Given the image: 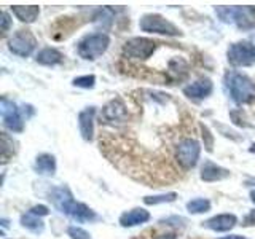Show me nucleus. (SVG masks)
Listing matches in <instances>:
<instances>
[{
  "mask_svg": "<svg viewBox=\"0 0 255 239\" xmlns=\"http://www.w3.org/2000/svg\"><path fill=\"white\" fill-rule=\"evenodd\" d=\"M50 201L61 214L67 215V217H70L72 220H75L78 223L93 222L98 219V214H96L90 206L74 199V195L70 193V190L67 187L53 188L50 193Z\"/></svg>",
  "mask_w": 255,
  "mask_h": 239,
  "instance_id": "f257e3e1",
  "label": "nucleus"
},
{
  "mask_svg": "<svg viewBox=\"0 0 255 239\" xmlns=\"http://www.w3.org/2000/svg\"><path fill=\"white\" fill-rule=\"evenodd\" d=\"M217 18L225 24H235L239 30L255 29V6L235 5V6H215Z\"/></svg>",
  "mask_w": 255,
  "mask_h": 239,
  "instance_id": "f03ea898",
  "label": "nucleus"
},
{
  "mask_svg": "<svg viewBox=\"0 0 255 239\" xmlns=\"http://www.w3.org/2000/svg\"><path fill=\"white\" fill-rule=\"evenodd\" d=\"M225 86L236 104H251L255 101V83L247 77L239 74V72H227L225 75Z\"/></svg>",
  "mask_w": 255,
  "mask_h": 239,
  "instance_id": "7ed1b4c3",
  "label": "nucleus"
},
{
  "mask_svg": "<svg viewBox=\"0 0 255 239\" xmlns=\"http://www.w3.org/2000/svg\"><path fill=\"white\" fill-rule=\"evenodd\" d=\"M110 37L106 32H93L82 37L77 43V53L85 61H94L107 51Z\"/></svg>",
  "mask_w": 255,
  "mask_h": 239,
  "instance_id": "20e7f679",
  "label": "nucleus"
},
{
  "mask_svg": "<svg viewBox=\"0 0 255 239\" xmlns=\"http://www.w3.org/2000/svg\"><path fill=\"white\" fill-rule=\"evenodd\" d=\"M139 29L147 34H158L167 37H180L182 30L174 22L166 19L164 16L158 13H147L139 19Z\"/></svg>",
  "mask_w": 255,
  "mask_h": 239,
  "instance_id": "39448f33",
  "label": "nucleus"
},
{
  "mask_svg": "<svg viewBox=\"0 0 255 239\" xmlns=\"http://www.w3.org/2000/svg\"><path fill=\"white\" fill-rule=\"evenodd\" d=\"M227 61L233 67H251L255 64V45L241 40L235 42L227 50Z\"/></svg>",
  "mask_w": 255,
  "mask_h": 239,
  "instance_id": "423d86ee",
  "label": "nucleus"
},
{
  "mask_svg": "<svg viewBox=\"0 0 255 239\" xmlns=\"http://www.w3.org/2000/svg\"><path fill=\"white\" fill-rule=\"evenodd\" d=\"M158 43L147 37H132L123 45V56L135 61H145L155 53Z\"/></svg>",
  "mask_w": 255,
  "mask_h": 239,
  "instance_id": "0eeeda50",
  "label": "nucleus"
},
{
  "mask_svg": "<svg viewBox=\"0 0 255 239\" xmlns=\"http://www.w3.org/2000/svg\"><path fill=\"white\" fill-rule=\"evenodd\" d=\"M199 155H201V145L196 139L187 137L175 147V159L183 169H193L199 161Z\"/></svg>",
  "mask_w": 255,
  "mask_h": 239,
  "instance_id": "6e6552de",
  "label": "nucleus"
},
{
  "mask_svg": "<svg viewBox=\"0 0 255 239\" xmlns=\"http://www.w3.org/2000/svg\"><path fill=\"white\" fill-rule=\"evenodd\" d=\"M0 114H2L3 126L11 132H22L24 131V118L16 104L8 98H2L0 101Z\"/></svg>",
  "mask_w": 255,
  "mask_h": 239,
  "instance_id": "1a4fd4ad",
  "label": "nucleus"
},
{
  "mask_svg": "<svg viewBox=\"0 0 255 239\" xmlns=\"http://www.w3.org/2000/svg\"><path fill=\"white\" fill-rule=\"evenodd\" d=\"M37 46L35 37L30 34V30H18L13 37L8 40V50L19 58H27L34 53Z\"/></svg>",
  "mask_w": 255,
  "mask_h": 239,
  "instance_id": "9d476101",
  "label": "nucleus"
},
{
  "mask_svg": "<svg viewBox=\"0 0 255 239\" xmlns=\"http://www.w3.org/2000/svg\"><path fill=\"white\" fill-rule=\"evenodd\" d=\"M128 120V109L122 99H112L106 106L102 107L101 112V121L107 124H118L125 123Z\"/></svg>",
  "mask_w": 255,
  "mask_h": 239,
  "instance_id": "9b49d317",
  "label": "nucleus"
},
{
  "mask_svg": "<svg viewBox=\"0 0 255 239\" xmlns=\"http://www.w3.org/2000/svg\"><path fill=\"white\" fill-rule=\"evenodd\" d=\"M212 91H214V83H212V80L207 77L199 78L196 82L183 88V94H185L188 99H193V101H203L206 98H209Z\"/></svg>",
  "mask_w": 255,
  "mask_h": 239,
  "instance_id": "f8f14e48",
  "label": "nucleus"
},
{
  "mask_svg": "<svg viewBox=\"0 0 255 239\" xmlns=\"http://www.w3.org/2000/svg\"><path fill=\"white\" fill-rule=\"evenodd\" d=\"M236 223H238V217L235 214H219L203 222V227L215 231V233H227V231L236 227Z\"/></svg>",
  "mask_w": 255,
  "mask_h": 239,
  "instance_id": "ddd939ff",
  "label": "nucleus"
},
{
  "mask_svg": "<svg viewBox=\"0 0 255 239\" xmlns=\"http://www.w3.org/2000/svg\"><path fill=\"white\" fill-rule=\"evenodd\" d=\"M94 117L96 107H86L78 114V129L85 142H91L94 139Z\"/></svg>",
  "mask_w": 255,
  "mask_h": 239,
  "instance_id": "4468645a",
  "label": "nucleus"
},
{
  "mask_svg": "<svg viewBox=\"0 0 255 239\" xmlns=\"http://www.w3.org/2000/svg\"><path fill=\"white\" fill-rule=\"evenodd\" d=\"M150 212L147 209H143V207H134L131 211H126L120 215V225L123 228H132V227H139V225H143V223H147L150 220Z\"/></svg>",
  "mask_w": 255,
  "mask_h": 239,
  "instance_id": "2eb2a0df",
  "label": "nucleus"
},
{
  "mask_svg": "<svg viewBox=\"0 0 255 239\" xmlns=\"http://www.w3.org/2000/svg\"><path fill=\"white\" fill-rule=\"evenodd\" d=\"M230 174L231 172L227 167H222L212 161H206L201 167V172H199V179L203 182H220L228 179Z\"/></svg>",
  "mask_w": 255,
  "mask_h": 239,
  "instance_id": "dca6fc26",
  "label": "nucleus"
},
{
  "mask_svg": "<svg viewBox=\"0 0 255 239\" xmlns=\"http://www.w3.org/2000/svg\"><path fill=\"white\" fill-rule=\"evenodd\" d=\"M64 61V54L56 50V48L46 46L43 50H40L35 56V62L40 64V66H46V67H54L59 66V64Z\"/></svg>",
  "mask_w": 255,
  "mask_h": 239,
  "instance_id": "f3484780",
  "label": "nucleus"
},
{
  "mask_svg": "<svg viewBox=\"0 0 255 239\" xmlns=\"http://www.w3.org/2000/svg\"><path fill=\"white\" fill-rule=\"evenodd\" d=\"M11 13L16 16V19H19L21 22L32 24L38 19L40 6L38 5H13Z\"/></svg>",
  "mask_w": 255,
  "mask_h": 239,
  "instance_id": "a211bd4d",
  "label": "nucleus"
},
{
  "mask_svg": "<svg viewBox=\"0 0 255 239\" xmlns=\"http://www.w3.org/2000/svg\"><path fill=\"white\" fill-rule=\"evenodd\" d=\"M34 169L38 175H46L51 177L56 174V158L50 153H42L35 158Z\"/></svg>",
  "mask_w": 255,
  "mask_h": 239,
  "instance_id": "6ab92c4d",
  "label": "nucleus"
},
{
  "mask_svg": "<svg viewBox=\"0 0 255 239\" xmlns=\"http://www.w3.org/2000/svg\"><path fill=\"white\" fill-rule=\"evenodd\" d=\"M115 19V10L112 6H101L93 14V24L101 29H109Z\"/></svg>",
  "mask_w": 255,
  "mask_h": 239,
  "instance_id": "aec40b11",
  "label": "nucleus"
},
{
  "mask_svg": "<svg viewBox=\"0 0 255 239\" xmlns=\"http://www.w3.org/2000/svg\"><path fill=\"white\" fill-rule=\"evenodd\" d=\"M21 225L26 230H29L30 233H35V235H42L45 230V223L42 222V219L35 217V215H32L30 212L21 215Z\"/></svg>",
  "mask_w": 255,
  "mask_h": 239,
  "instance_id": "412c9836",
  "label": "nucleus"
},
{
  "mask_svg": "<svg viewBox=\"0 0 255 239\" xmlns=\"http://www.w3.org/2000/svg\"><path fill=\"white\" fill-rule=\"evenodd\" d=\"M211 201L207 198H195L191 199V201L187 203V211L193 215H198V214H206L211 211Z\"/></svg>",
  "mask_w": 255,
  "mask_h": 239,
  "instance_id": "4be33fe9",
  "label": "nucleus"
},
{
  "mask_svg": "<svg viewBox=\"0 0 255 239\" xmlns=\"http://www.w3.org/2000/svg\"><path fill=\"white\" fill-rule=\"evenodd\" d=\"M177 199V193L169 191V193H159V195H151L143 198V203L147 206H158V204H167V203H174Z\"/></svg>",
  "mask_w": 255,
  "mask_h": 239,
  "instance_id": "5701e85b",
  "label": "nucleus"
},
{
  "mask_svg": "<svg viewBox=\"0 0 255 239\" xmlns=\"http://www.w3.org/2000/svg\"><path fill=\"white\" fill-rule=\"evenodd\" d=\"M2 163H6L14 153V148H13V140L8 137L6 132H2Z\"/></svg>",
  "mask_w": 255,
  "mask_h": 239,
  "instance_id": "b1692460",
  "label": "nucleus"
},
{
  "mask_svg": "<svg viewBox=\"0 0 255 239\" xmlns=\"http://www.w3.org/2000/svg\"><path fill=\"white\" fill-rule=\"evenodd\" d=\"M72 85L77 88H83V90H93L96 86V77L94 75H82L72 80Z\"/></svg>",
  "mask_w": 255,
  "mask_h": 239,
  "instance_id": "393cba45",
  "label": "nucleus"
},
{
  "mask_svg": "<svg viewBox=\"0 0 255 239\" xmlns=\"http://www.w3.org/2000/svg\"><path fill=\"white\" fill-rule=\"evenodd\" d=\"M199 129H201V137H203V142H204V148L211 153V151L214 150V134L211 132V129L204 123H199Z\"/></svg>",
  "mask_w": 255,
  "mask_h": 239,
  "instance_id": "a878e982",
  "label": "nucleus"
},
{
  "mask_svg": "<svg viewBox=\"0 0 255 239\" xmlns=\"http://www.w3.org/2000/svg\"><path fill=\"white\" fill-rule=\"evenodd\" d=\"M230 118H231V121H233L236 126H241V127H251V123H247V118L246 115L243 114V110H231L230 112Z\"/></svg>",
  "mask_w": 255,
  "mask_h": 239,
  "instance_id": "bb28decb",
  "label": "nucleus"
},
{
  "mask_svg": "<svg viewBox=\"0 0 255 239\" xmlns=\"http://www.w3.org/2000/svg\"><path fill=\"white\" fill-rule=\"evenodd\" d=\"M67 235L70 236V239H90V233L77 225H70L67 228Z\"/></svg>",
  "mask_w": 255,
  "mask_h": 239,
  "instance_id": "cd10ccee",
  "label": "nucleus"
},
{
  "mask_svg": "<svg viewBox=\"0 0 255 239\" xmlns=\"http://www.w3.org/2000/svg\"><path fill=\"white\" fill-rule=\"evenodd\" d=\"M11 27V16L8 11H2L0 14V30H2V34L5 35L8 30Z\"/></svg>",
  "mask_w": 255,
  "mask_h": 239,
  "instance_id": "c85d7f7f",
  "label": "nucleus"
},
{
  "mask_svg": "<svg viewBox=\"0 0 255 239\" xmlns=\"http://www.w3.org/2000/svg\"><path fill=\"white\" fill-rule=\"evenodd\" d=\"M29 212L32 215H35V217H46V215L50 214V209H48L45 204H37V206H32Z\"/></svg>",
  "mask_w": 255,
  "mask_h": 239,
  "instance_id": "c756f323",
  "label": "nucleus"
},
{
  "mask_svg": "<svg viewBox=\"0 0 255 239\" xmlns=\"http://www.w3.org/2000/svg\"><path fill=\"white\" fill-rule=\"evenodd\" d=\"M243 227H255V209L247 212V215L243 219Z\"/></svg>",
  "mask_w": 255,
  "mask_h": 239,
  "instance_id": "7c9ffc66",
  "label": "nucleus"
},
{
  "mask_svg": "<svg viewBox=\"0 0 255 239\" xmlns=\"http://www.w3.org/2000/svg\"><path fill=\"white\" fill-rule=\"evenodd\" d=\"M219 239H247V238L239 236V235H228V236H223V238H219Z\"/></svg>",
  "mask_w": 255,
  "mask_h": 239,
  "instance_id": "2f4dec72",
  "label": "nucleus"
},
{
  "mask_svg": "<svg viewBox=\"0 0 255 239\" xmlns=\"http://www.w3.org/2000/svg\"><path fill=\"white\" fill-rule=\"evenodd\" d=\"M156 239H179V238H175L174 235H161V236L156 238Z\"/></svg>",
  "mask_w": 255,
  "mask_h": 239,
  "instance_id": "473e14b6",
  "label": "nucleus"
},
{
  "mask_svg": "<svg viewBox=\"0 0 255 239\" xmlns=\"http://www.w3.org/2000/svg\"><path fill=\"white\" fill-rule=\"evenodd\" d=\"M249 153H252V155H255V143H252V145L249 147Z\"/></svg>",
  "mask_w": 255,
  "mask_h": 239,
  "instance_id": "72a5a7b5",
  "label": "nucleus"
},
{
  "mask_svg": "<svg viewBox=\"0 0 255 239\" xmlns=\"http://www.w3.org/2000/svg\"><path fill=\"white\" fill-rule=\"evenodd\" d=\"M251 201L255 204V190H252V191H251Z\"/></svg>",
  "mask_w": 255,
  "mask_h": 239,
  "instance_id": "f704fd0d",
  "label": "nucleus"
}]
</instances>
